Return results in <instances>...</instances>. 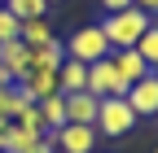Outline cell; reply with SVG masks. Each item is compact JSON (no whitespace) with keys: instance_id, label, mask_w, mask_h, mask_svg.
I'll return each mask as SVG.
<instances>
[{"instance_id":"6da1fadb","label":"cell","mask_w":158,"mask_h":153,"mask_svg":"<svg viewBox=\"0 0 158 153\" xmlns=\"http://www.w3.org/2000/svg\"><path fill=\"white\" fill-rule=\"evenodd\" d=\"M149 22H154V18H149L145 9H136V5H132V9L106 13L97 26H101V35H106V44H110V48H136V40L149 31Z\"/></svg>"},{"instance_id":"7a4b0ae2","label":"cell","mask_w":158,"mask_h":153,"mask_svg":"<svg viewBox=\"0 0 158 153\" xmlns=\"http://www.w3.org/2000/svg\"><path fill=\"white\" fill-rule=\"evenodd\" d=\"M62 48H66L70 61H79V66H92V61H101V57H110V44H106V35H101L97 22H92V26H79Z\"/></svg>"},{"instance_id":"3957f363","label":"cell","mask_w":158,"mask_h":153,"mask_svg":"<svg viewBox=\"0 0 158 153\" xmlns=\"http://www.w3.org/2000/svg\"><path fill=\"white\" fill-rule=\"evenodd\" d=\"M97 136H127V131L136 127V114L127 109V101L123 96H106L101 101V109H97Z\"/></svg>"},{"instance_id":"277c9868","label":"cell","mask_w":158,"mask_h":153,"mask_svg":"<svg viewBox=\"0 0 158 153\" xmlns=\"http://www.w3.org/2000/svg\"><path fill=\"white\" fill-rule=\"evenodd\" d=\"M53 149L57 153H97V127H84V123H66V127H57L53 131Z\"/></svg>"},{"instance_id":"5b68a950","label":"cell","mask_w":158,"mask_h":153,"mask_svg":"<svg viewBox=\"0 0 158 153\" xmlns=\"http://www.w3.org/2000/svg\"><path fill=\"white\" fill-rule=\"evenodd\" d=\"M123 101H127V109L136 114V123H141V118H158V70H149L141 83H132Z\"/></svg>"},{"instance_id":"8992f818","label":"cell","mask_w":158,"mask_h":153,"mask_svg":"<svg viewBox=\"0 0 158 153\" xmlns=\"http://www.w3.org/2000/svg\"><path fill=\"white\" fill-rule=\"evenodd\" d=\"M84 92H92L97 101H106V96H127V83L114 74L110 57H101V61L88 66V88H84Z\"/></svg>"},{"instance_id":"52a82bcc","label":"cell","mask_w":158,"mask_h":153,"mask_svg":"<svg viewBox=\"0 0 158 153\" xmlns=\"http://www.w3.org/2000/svg\"><path fill=\"white\" fill-rule=\"evenodd\" d=\"M110 66H114V74H118L127 88L141 83L145 74H149V66L141 61V53H136V48H110Z\"/></svg>"},{"instance_id":"ba28073f","label":"cell","mask_w":158,"mask_h":153,"mask_svg":"<svg viewBox=\"0 0 158 153\" xmlns=\"http://www.w3.org/2000/svg\"><path fill=\"white\" fill-rule=\"evenodd\" d=\"M27 66H31V48L22 44V40H9V44H0V70L9 74V83H18L27 74Z\"/></svg>"},{"instance_id":"9c48e42d","label":"cell","mask_w":158,"mask_h":153,"mask_svg":"<svg viewBox=\"0 0 158 153\" xmlns=\"http://www.w3.org/2000/svg\"><path fill=\"white\" fill-rule=\"evenodd\" d=\"M62 101H66V123H84V127L97 123V109H101V101H97L92 92H75V96H62Z\"/></svg>"},{"instance_id":"30bf717a","label":"cell","mask_w":158,"mask_h":153,"mask_svg":"<svg viewBox=\"0 0 158 153\" xmlns=\"http://www.w3.org/2000/svg\"><path fill=\"white\" fill-rule=\"evenodd\" d=\"M88 88V66H79V61H66L57 66V92H62V96H75V92H84Z\"/></svg>"},{"instance_id":"8fae6325","label":"cell","mask_w":158,"mask_h":153,"mask_svg":"<svg viewBox=\"0 0 158 153\" xmlns=\"http://www.w3.org/2000/svg\"><path fill=\"white\" fill-rule=\"evenodd\" d=\"M62 61H66V48H62V40H48V44L31 48V66H27V70H57Z\"/></svg>"},{"instance_id":"7c38bea8","label":"cell","mask_w":158,"mask_h":153,"mask_svg":"<svg viewBox=\"0 0 158 153\" xmlns=\"http://www.w3.org/2000/svg\"><path fill=\"white\" fill-rule=\"evenodd\" d=\"M40 123H44V136H53L57 127H66V101H62V96L40 101Z\"/></svg>"},{"instance_id":"4fadbf2b","label":"cell","mask_w":158,"mask_h":153,"mask_svg":"<svg viewBox=\"0 0 158 153\" xmlns=\"http://www.w3.org/2000/svg\"><path fill=\"white\" fill-rule=\"evenodd\" d=\"M18 40H22L27 48H40V44H48V40H53V26H48V18H31V22H22Z\"/></svg>"},{"instance_id":"5bb4252c","label":"cell","mask_w":158,"mask_h":153,"mask_svg":"<svg viewBox=\"0 0 158 153\" xmlns=\"http://www.w3.org/2000/svg\"><path fill=\"white\" fill-rule=\"evenodd\" d=\"M5 9L18 18V22H31V18H48V5H44V0H5Z\"/></svg>"},{"instance_id":"9a60e30c","label":"cell","mask_w":158,"mask_h":153,"mask_svg":"<svg viewBox=\"0 0 158 153\" xmlns=\"http://www.w3.org/2000/svg\"><path fill=\"white\" fill-rule=\"evenodd\" d=\"M40 140H44V131H27V127L9 123V149H5V153H27V149L40 144Z\"/></svg>"},{"instance_id":"2e32d148","label":"cell","mask_w":158,"mask_h":153,"mask_svg":"<svg viewBox=\"0 0 158 153\" xmlns=\"http://www.w3.org/2000/svg\"><path fill=\"white\" fill-rule=\"evenodd\" d=\"M136 53H141V61L149 70H158V22H149V31L136 40Z\"/></svg>"},{"instance_id":"e0dca14e","label":"cell","mask_w":158,"mask_h":153,"mask_svg":"<svg viewBox=\"0 0 158 153\" xmlns=\"http://www.w3.org/2000/svg\"><path fill=\"white\" fill-rule=\"evenodd\" d=\"M22 105H27V101L18 96L13 88H0V123H13V114L22 109Z\"/></svg>"},{"instance_id":"ac0fdd59","label":"cell","mask_w":158,"mask_h":153,"mask_svg":"<svg viewBox=\"0 0 158 153\" xmlns=\"http://www.w3.org/2000/svg\"><path fill=\"white\" fill-rule=\"evenodd\" d=\"M13 123L27 127V131H44V123H40V105H22V109L13 114Z\"/></svg>"},{"instance_id":"d6986e66","label":"cell","mask_w":158,"mask_h":153,"mask_svg":"<svg viewBox=\"0 0 158 153\" xmlns=\"http://www.w3.org/2000/svg\"><path fill=\"white\" fill-rule=\"evenodd\" d=\"M18 31H22V22H18V18L0 5V44H9V40H18Z\"/></svg>"},{"instance_id":"ffe728a7","label":"cell","mask_w":158,"mask_h":153,"mask_svg":"<svg viewBox=\"0 0 158 153\" xmlns=\"http://www.w3.org/2000/svg\"><path fill=\"white\" fill-rule=\"evenodd\" d=\"M106 13H118V9H132V0H97Z\"/></svg>"},{"instance_id":"44dd1931","label":"cell","mask_w":158,"mask_h":153,"mask_svg":"<svg viewBox=\"0 0 158 153\" xmlns=\"http://www.w3.org/2000/svg\"><path fill=\"white\" fill-rule=\"evenodd\" d=\"M132 5H136V9H145L149 18H158V0H132Z\"/></svg>"},{"instance_id":"7402d4cb","label":"cell","mask_w":158,"mask_h":153,"mask_svg":"<svg viewBox=\"0 0 158 153\" xmlns=\"http://www.w3.org/2000/svg\"><path fill=\"white\" fill-rule=\"evenodd\" d=\"M27 153H57V149H53V140H48V136H44V140H40V144H31V149H27Z\"/></svg>"},{"instance_id":"603a6c76","label":"cell","mask_w":158,"mask_h":153,"mask_svg":"<svg viewBox=\"0 0 158 153\" xmlns=\"http://www.w3.org/2000/svg\"><path fill=\"white\" fill-rule=\"evenodd\" d=\"M44 5H62V0H44Z\"/></svg>"},{"instance_id":"cb8c5ba5","label":"cell","mask_w":158,"mask_h":153,"mask_svg":"<svg viewBox=\"0 0 158 153\" xmlns=\"http://www.w3.org/2000/svg\"><path fill=\"white\" fill-rule=\"evenodd\" d=\"M0 5H5V0H0Z\"/></svg>"},{"instance_id":"d4e9b609","label":"cell","mask_w":158,"mask_h":153,"mask_svg":"<svg viewBox=\"0 0 158 153\" xmlns=\"http://www.w3.org/2000/svg\"><path fill=\"white\" fill-rule=\"evenodd\" d=\"M154 153H158V149H154Z\"/></svg>"}]
</instances>
